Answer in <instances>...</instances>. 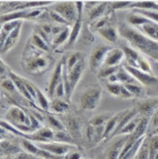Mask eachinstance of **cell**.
<instances>
[{"mask_svg": "<svg viewBox=\"0 0 158 159\" xmlns=\"http://www.w3.org/2000/svg\"><path fill=\"white\" fill-rule=\"evenodd\" d=\"M67 100H70L86 69L88 60L81 52H71L61 58Z\"/></svg>", "mask_w": 158, "mask_h": 159, "instance_id": "6da1fadb", "label": "cell"}, {"mask_svg": "<svg viewBox=\"0 0 158 159\" xmlns=\"http://www.w3.org/2000/svg\"><path fill=\"white\" fill-rule=\"evenodd\" d=\"M118 30L120 36L128 45L139 51L146 57H150L154 62H158V43L149 39L133 26L126 23H119Z\"/></svg>", "mask_w": 158, "mask_h": 159, "instance_id": "7a4b0ae2", "label": "cell"}, {"mask_svg": "<svg viewBox=\"0 0 158 159\" xmlns=\"http://www.w3.org/2000/svg\"><path fill=\"white\" fill-rule=\"evenodd\" d=\"M21 64L25 71L35 76H41L54 64V57L52 53L44 52L28 43L22 54Z\"/></svg>", "mask_w": 158, "mask_h": 159, "instance_id": "3957f363", "label": "cell"}, {"mask_svg": "<svg viewBox=\"0 0 158 159\" xmlns=\"http://www.w3.org/2000/svg\"><path fill=\"white\" fill-rule=\"evenodd\" d=\"M2 119L22 133H33L44 127L43 124L33 116L30 109L21 105L11 107Z\"/></svg>", "mask_w": 158, "mask_h": 159, "instance_id": "277c9868", "label": "cell"}, {"mask_svg": "<svg viewBox=\"0 0 158 159\" xmlns=\"http://www.w3.org/2000/svg\"><path fill=\"white\" fill-rule=\"evenodd\" d=\"M102 98V86L91 84L84 87L78 95V105L85 111H94L99 107Z\"/></svg>", "mask_w": 158, "mask_h": 159, "instance_id": "5b68a950", "label": "cell"}, {"mask_svg": "<svg viewBox=\"0 0 158 159\" xmlns=\"http://www.w3.org/2000/svg\"><path fill=\"white\" fill-rule=\"evenodd\" d=\"M127 22L129 25L139 30L147 38L158 43V23L144 17L143 15L139 14L137 11L128 15Z\"/></svg>", "mask_w": 158, "mask_h": 159, "instance_id": "8992f818", "label": "cell"}, {"mask_svg": "<svg viewBox=\"0 0 158 159\" xmlns=\"http://www.w3.org/2000/svg\"><path fill=\"white\" fill-rule=\"evenodd\" d=\"M54 4L53 1H1L0 2V14H9L14 11H26V9H37V8H47Z\"/></svg>", "mask_w": 158, "mask_h": 159, "instance_id": "52a82bcc", "label": "cell"}, {"mask_svg": "<svg viewBox=\"0 0 158 159\" xmlns=\"http://www.w3.org/2000/svg\"><path fill=\"white\" fill-rule=\"evenodd\" d=\"M50 8L56 11L68 23L69 26H72L78 20L79 13L76 6V1H58L54 2Z\"/></svg>", "mask_w": 158, "mask_h": 159, "instance_id": "ba28073f", "label": "cell"}, {"mask_svg": "<svg viewBox=\"0 0 158 159\" xmlns=\"http://www.w3.org/2000/svg\"><path fill=\"white\" fill-rule=\"evenodd\" d=\"M147 138L148 135L143 136V138H134L132 135L128 136L123 145L118 159H135Z\"/></svg>", "mask_w": 158, "mask_h": 159, "instance_id": "9c48e42d", "label": "cell"}, {"mask_svg": "<svg viewBox=\"0 0 158 159\" xmlns=\"http://www.w3.org/2000/svg\"><path fill=\"white\" fill-rule=\"evenodd\" d=\"M110 49H111V47L108 45H99L92 51L90 57H88V65L95 75H97L99 71L102 69L105 57H107Z\"/></svg>", "mask_w": 158, "mask_h": 159, "instance_id": "30bf717a", "label": "cell"}, {"mask_svg": "<svg viewBox=\"0 0 158 159\" xmlns=\"http://www.w3.org/2000/svg\"><path fill=\"white\" fill-rule=\"evenodd\" d=\"M44 11H45V8H37V9H26V11H14V13L1 15V16H0V20H1V24H4L6 22L23 21V20L38 22L39 17L44 13Z\"/></svg>", "mask_w": 158, "mask_h": 159, "instance_id": "8fae6325", "label": "cell"}, {"mask_svg": "<svg viewBox=\"0 0 158 159\" xmlns=\"http://www.w3.org/2000/svg\"><path fill=\"white\" fill-rule=\"evenodd\" d=\"M62 117H64V119L62 120L61 118L60 119L62 120V123L64 125V128L70 133V135L73 138V140H75L77 145H78L79 141L83 139V134L84 130H85V126L83 125V121L79 119L78 117L75 116L65 115V116Z\"/></svg>", "mask_w": 158, "mask_h": 159, "instance_id": "7c38bea8", "label": "cell"}, {"mask_svg": "<svg viewBox=\"0 0 158 159\" xmlns=\"http://www.w3.org/2000/svg\"><path fill=\"white\" fill-rule=\"evenodd\" d=\"M63 83H64V80H63V66H62V61H60L55 65L54 70L52 72V76L49 78V81H48V85L46 87V94L50 100L54 98L56 88Z\"/></svg>", "mask_w": 158, "mask_h": 159, "instance_id": "4fadbf2b", "label": "cell"}, {"mask_svg": "<svg viewBox=\"0 0 158 159\" xmlns=\"http://www.w3.org/2000/svg\"><path fill=\"white\" fill-rule=\"evenodd\" d=\"M37 144V143H36ZM41 149L48 151L52 155L58 156V157H64L68 155L69 152L78 148V145L73 144H67V143H61V142H48V143H39L38 144Z\"/></svg>", "mask_w": 158, "mask_h": 159, "instance_id": "5bb4252c", "label": "cell"}, {"mask_svg": "<svg viewBox=\"0 0 158 159\" xmlns=\"http://www.w3.org/2000/svg\"><path fill=\"white\" fill-rule=\"evenodd\" d=\"M124 68H125V69L127 70L143 87H149V88H151V87L158 86V77L155 76L154 73H146V72H143V71H140V70L135 69V68L127 66V65H124Z\"/></svg>", "mask_w": 158, "mask_h": 159, "instance_id": "9a60e30c", "label": "cell"}, {"mask_svg": "<svg viewBox=\"0 0 158 159\" xmlns=\"http://www.w3.org/2000/svg\"><path fill=\"white\" fill-rule=\"evenodd\" d=\"M21 147L24 151L29 152L31 155H35L40 159H64V157H58V156L52 155L48 151L41 149L38 144H36V143H33L31 141H28V140H24V139L21 140Z\"/></svg>", "mask_w": 158, "mask_h": 159, "instance_id": "2e32d148", "label": "cell"}, {"mask_svg": "<svg viewBox=\"0 0 158 159\" xmlns=\"http://www.w3.org/2000/svg\"><path fill=\"white\" fill-rule=\"evenodd\" d=\"M124 63H125V54L122 48L111 47L102 68H117V66H123Z\"/></svg>", "mask_w": 158, "mask_h": 159, "instance_id": "e0dca14e", "label": "cell"}, {"mask_svg": "<svg viewBox=\"0 0 158 159\" xmlns=\"http://www.w3.org/2000/svg\"><path fill=\"white\" fill-rule=\"evenodd\" d=\"M21 30H22V25H20L13 32L7 34L2 39H0V51H1V54H6L7 52H9L11 49H13L16 46L17 41L20 40Z\"/></svg>", "mask_w": 158, "mask_h": 159, "instance_id": "ac0fdd59", "label": "cell"}, {"mask_svg": "<svg viewBox=\"0 0 158 159\" xmlns=\"http://www.w3.org/2000/svg\"><path fill=\"white\" fill-rule=\"evenodd\" d=\"M104 88L107 89L109 94L114 96V98H134L128 90L126 89V87L124 85L119 83H103Z\"/></svg>", "mask_w": 158, "mask_h": 159, "instance_id": "d6986e66", "label": "cell"}, {"mask_svg": "<svg viewBox=\"0 0 158 159\" xmlns=\"http://www.w3.org/2000/svg\"><path fill=\"white\" fill-rule=\"evenodd\" d=\"M49 112L56 116H65L70 112V104L65 98H52Z\"/></svg>", "mask_w": 158, "mask_h": 159, "instance_id": "ffe728a7", "label": "cell"}, {"mask_svg": "<svg viewBox=\"0 0 158 159\" xmlns=\"http://www.w3.org/2000/svg\"><path fill=\"white\" fill-rule=\"evenodd\" d=\"M96 33L101 38H103L107 43H115L119 40V30L118 26H116V24H110V25H107L104 28H101L96 31Z\"/></svg>", "mask_w": 158, "mask_h": 159, "instance_id": "44dd1931", "label": "cell"}, {"mask_svg": "<svg viewBox=\"0 0 158 159\" xmlns=\"http://www.w3.org/2000/svg\"><path fill=\"white\" fill-rule=\"evenodd\" d=\"M125 54V63L124 65H127V66H131V68H137V62L141 58L142 54L140 52L137 51L135 48H133L131 45H123L120 47Z\"/></svg>", "mask_w": 158, "mask_h": 159, "instance_id": "7402d4cb", "label": "cell"}, {"mask_svg": "<svg viewBox=\"0 0 158 159\" xmlns=\"http://www.w3.org/2000/svg\"><path fill=\"white\" fill-rule=\"evenodd\" d=\"M109 2H99L94 8L90 9L87 13L88 16V23L87 24H93L94 22L99 21L100 18H102L103 16L109 13Z\"/></svg>", "mask_w": 158, "mask_h": 159, "instance_id": "603a6c76", "label": "cell"}, {"mask_svg": "<svg viewBox=\"0 0 158 159\" xmlns=\"http://www.w3.org/2000/svg\"><path fill=\"white\" fill-rule=\"evenodd\" d=\"M0 147H1V157H2V159L12 158V157L18 155L23 150L22 147L16 145L15 143L9 141V140H1Z\"/></svg>", "mask_w": 158, "mask_h": 159, "instance_id": "cb8c5ba5", "label": "cell"}, {"mask_svg": "<svg viewBox=\"0 0 158 159\" xmlns=\"http://www.w3.org/2000/svg\"><path fill=\"white\" fill-rule=\"evenodd\" d=\"M142 118H143V117H141L140 115H137V117H134L133 119L129 120L128 123L126 124L125 126L119 130L118 135H128V136H131V135H132V134L137 130V127H139V125H140Z\"/></svg>", "mask_w": 158, "mask_h": 159, "instance_id": "d4e9b609", "label": "cell"}, {"mask_svg": "<svg viewBox=\"0 0 158 159\" xmlns=\"http://www.w3.org/2000/svg\"><path fill=\"white\" fill-rule=\"evenodd\" d=\"M29 43H31L35 47L39 48V49H41V51H44V52H47V53H52V52H53L52 47L47 43L46 40L44 39V38H41L37 32L32 33V36L30 37Z\"/></svg>", "mask_w": 158, "mask_h": 159, "instance_id": "484cf974", "label": "cell"}, {"mask_svg": "<svg viewBox=\"0 0 158 159\" xmlns=\"http://www.w3.org/2000/svg\"><path fill=\"white\" fill-rule=\"evenodd\" d=\"M126 87V89L128 90L131 95L133 96L134 98H143L147 93H146V87H143L139 81H135V83L128 84V85H124Z\"/></svg>", "mask_w": 158, "mask_h": 159, "instance_id": "4316f807", "label": "cell"}, {"mask_svg": "<svg viewBox=\"0 0 158 159\" xmlns=\"http://www.w3.org/2000/svg\"><path fill=\"white\" fill-rule=\"evenodd\" d=\"M131 9H134V11H158V1H133Z\"/></svg>", "mask_w": 158, "mask_h": 159, "instance_id": "83f0119b", "label": "cell"}, {"mask_svg": "<svg viewBox=\"0 0 158 159\" xmlns=\"http://www.w3.org/2000/svg\"><path fill=\"white\" fill-rule=\"evenodd\" d=\"M148 150L149 159H158V134L148 135Z\"/></svg>", "mask_w": 158, "mask_h": 159, "instance_id": "f1b7e54d", "label": "cell"}, {"mask_svg": "<svg viewBox=\"0 0 158 159\" xmlns=\"http://www.w3.org/2000/svg\"><path fill=\"white\" fill-rule=\"evenodd\" d=\"M54 141L55 142H61V143H67V144H73L77 145L76 141L73 140L70 133L67 129L56 130L54 132Z\"/></svg>", "mask_w": 158, "mask_h": 159, "instance_id": "f546056e", "label": "cell"}, {"mask_svg": "<svg viewBox=\"0 0 158 159\" xmlns=\"http://www.w3.org/2000/svg\"><path fill=\"white\" fill-rule=\"evenodd\" d=\"M126 140H123V139H119L117 141L114 142V144H111L110 149L107 152V159H118L119 158V153L122 151V148L124 143H125Z\"/></svg>", "mask_w": 158, "mask_h": 159, "instance_id": "4dcf8cb0", "label": "cell"}, {"mask_svg": "<svg viewBox=\"0 0 158 159\" xmlns=\"http://www.w3.org/2000/svg\"><path fill=\"white\" fill-rule=\"evenodd\" d=\"M112 116H114V113H111V112H104V113H101V115H96L93 118H91L88 124L92 125L93 127L103 126V125H105L109 120L111 119Z\"/></svg>", "mask_w": 158, "mask_h": 159, "instance_id": "1f68e13d", "label": "cell"}, {"mask_svg": "<svg viewBox=\"0 0 158 159\" xmlns=\"http://www.w3.org/2000/svg\"><path fill=\"white\" fill-rule=\"evenodd\" d=\"M79 40L81 43H86V45L94 41V34L92 29H91L90 24H85L84 25L83 30H81V33H80V37H79Z\"/></svg>", "mask_w": 158, "mask_h": 159, "instance_id": "d6a6232c", "label": "cell"}, {"mask_svg": "<svg viewBox=\"0 0 158 159\" xmlns=\"http://www.w3.org/2000/svg\"><path fill=\"white\" fill-rule=\"evenodd\" d=\"M132 2L133 1H111V2H109V9H110V11H116L118 9L131 8Z\"/></svg>", "mask_w": 158, "mask_h": 159, "instance_id": "836d02e7", "label": "cell"}, {"mask_svg": "<svg viewBox=\"0 0 158 159\" xmlns=\"http://www.w3.org/2000/svg\"><path fill=\"white\" fill-rule=\"evenodd\" d=\"M139 14L143 15L144 17L149 18L151 21L158 23V11H134Z\"/></svg>", "mask_w": 158, "mask_h": 159, "instance_id": "e575fe53", "label": "cell"}, {"mask_svg": "<svg viewBox=\"0 0 158 159\" xmlns=\"http://www.w3.org/2000/svg\"><path fill=\"white\" fill-rule=\"evenodd\" d=\"M158 127V109L155 111L150 119V124H149V129H148V135H150L156 128Z\"/></svg>", "mask_w": 158, "mask_h": 159, "instance_id": "d590c367", "label": "cell"}, {"mask_svg": "<svg viewBox=\"0 0 158 159\" xmlns=\"http://www.w3.org/2000/svg\"><path fill=\"white\" fill-rule=\"evenodd\" d=\"M64 159H84L83 158V153L80 151L79 148H76L75 150H72L68 153V155L64 156Z\"/></svg>", "mask_w": 158, "mask_h": 159, "instance_id": "8d00e7d4", "label": "cell"}, {"mask_svg": "<svg viewBox=\"0 0 158 159\" xmlns=\"http://www.w3.org/2000/svg\"><path fill=\"white\" fill-rule=\"evenodd\" d=\"M9 159H40V158L36 157L35 155H31L29 152L24 151V150H22L18 155L14 156V157H12V158H9Z\"/></svg>", "mask_w": 158, "mask_h": 159, "instance_id": "74e56055", "label": "cell"}, {"mask_svg": "<svg viewBox=\"0 0 158 159\" xmlns=\"http://www.w3.org/2000/svg\"><path fill=\"white\" fill-rule=\"evenodd\" d=\"M155 134H158V127H157V128H156V129L154 130V132H152V133L150 134V135H155Z\"/></svg>", "mask_w": 158, "mask_h": 159, "instance_id": "f35d334b", "label": "cell"}, {"mask_svg": "<svg viewBox=\"0 0 158 159\" xmlns=\"http://www.w3.org/2000/svg\"><path fill=\"white\" fill-rule=\"evenodd\" d=\"M155 68H156L157 71H158V62H155Z\"/></svg>", "mask_w": 158, "mask_h": 159, "instance_id": "ab89813d", "label": "cell"}, {"mask_svg": "<svg viewBox=\"0 0 158 159\" xmlns=\"http://www.w3.org/2000/svg\"><path fill=\"white\" fill-rule=\"evenodd\" d=\"M84 159H87V158H84Z\"/></svg>", "mask_w": 158, "mask_h": 159, "instance_id": "60d3db41", "label": "cell"}, {"mask_svg": "<svg viewBox=\"0 0 158 159\" xmlns=\"http://www.w3.org/2000/svg\"><path fill=\"white\" fill-rule=\"evenodd\" d=\"M135 159H137V158H135Z\"/></svg>", "mask_w": 158, "mask_h": 159, "instance_id": "b9f144b4", "label": "cell"}]
</instances>
